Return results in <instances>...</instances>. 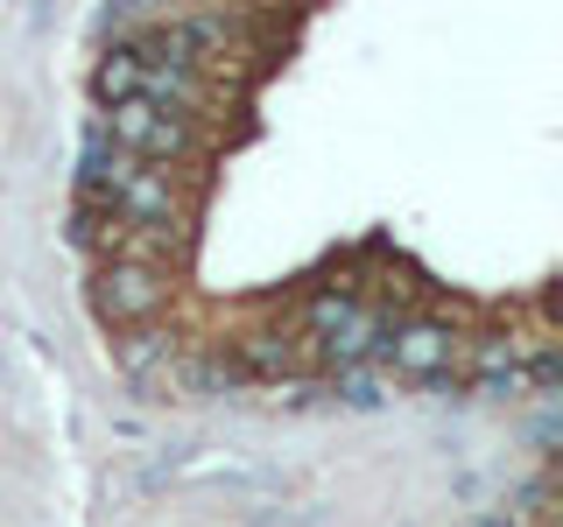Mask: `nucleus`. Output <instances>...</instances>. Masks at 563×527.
Instances as JSON below:
<instances>
[{"label": "nucleus", "instance_id": "obj_1", "mask_svg": "<svg viewBox=\"0 0 563 527\" xmlns=\"http://www.w3.org/2000/svg\"><path fill=\"white\" fill-rule=\"evenodd\" d=\"M163 303H169V281H155L148 268H141V254H120L113 268H106V281H99V310L113 316L120 330H128V324H148Z\"/></svg>", "mask_w": 563, "mask_h": 527}]
</instances>
